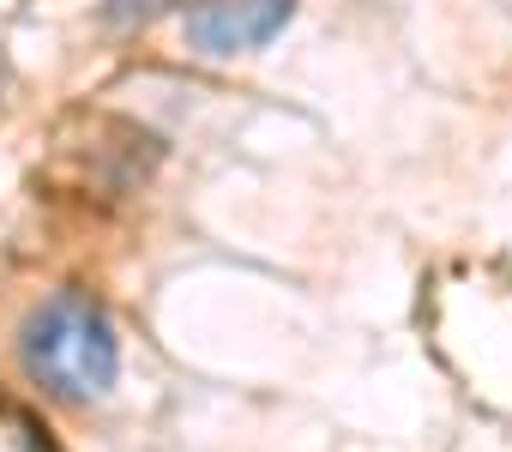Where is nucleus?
I'll return each instance as SVG.
<instances>
[{"label": "nucleus", "mask_w": 512, "mask_h": 452, "mask_svg": "<svg viewBox=\"0 0 512 452\" xmlns=\"http://www.w3.org/2000/svg\"><path fill=\"white\" fill-rule=\"evenodd\" d=\"M19 362L37 392L61 404H91L121 380V338L91 290H55L19 326Z\"/></svg>", "instance_id": "1"}, {"label": "nucleus", "mask_w": 512, "mask_h": 452, "mask_svg": "<svg viewBox=\"0 0 512 452\" xmlns=\"http://www.w3.org/2000/svg\"><path fill=\"white\" fill-rule=\"evenodd\" d=\"M296 19V0H193L187 7V49L229 61V55H253L284 37V25Z\"/></svg>", "instance_id": "2"}, {"label": "nucleus", "mask_w": 512, "mask_h": 452, "mask_svg": "<svg viewBox=\"0 0 512 452\" xmlns=\"http://www.w3.org/2000/svg\"><path fill=\"white\" fill-rule=\"evenodd\" d=\"M169 7H175V0H103V19L109 25H151Z\"/></svg>", "instance_id": "3"}]
</instances>
